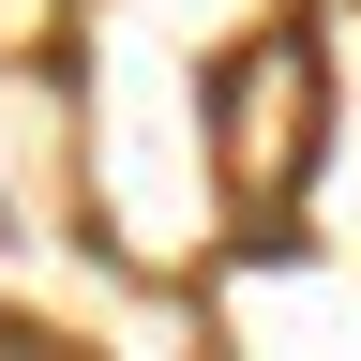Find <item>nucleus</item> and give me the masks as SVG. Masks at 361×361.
Segmentation results:
<instances>
[{
  "label": "nucleus",
  "mask_w": 361,
  "mask_h": 361,
  "mask_svg": "<svg viewBox=\"0 0 361 361\" xmlns=\"http://www.w3.org/2000/svg\"><path fill=\"white\" fill-rule=\"evenodd\" d=\"M286 106H316V61H301V45H256V61L226 75V180H241V211L286 196V151H271Z\"/></svg>",
  "instance_id": "nucleus-1"
}]
</instances>
